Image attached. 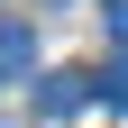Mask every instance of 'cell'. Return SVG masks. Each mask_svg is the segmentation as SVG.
Listing matches in <instances>:
<instances>
[{"label": "cell", "mask_w": 128, "mask_h": 128, "mask_svg": "<svg viewBox=\"0 0 128 128\" xmlns=\"http://www.w3.org/2000/svg\"><path fill=\"white\" fill-rule=\"evenodd\" d=\"M101 101H110V110H128V55H119V64L101 73Z\"/></svg>", "instance_id": "obj_3"}, {"label": "cell", "mask_w": 128, "mask_h": 128, "mask_svg": "<svg viewBox=\"0 0 128 128\" xmlns=\"http://www.w3.org/2000/svg\"><path fill=\"white\" fill-rule=\"evenodd\" d=\"M101 101V73H46L37 82V110L46 119H73V110H92Z\"/></svg>", "instance_id": "obj_1"}, {"label": "cell", "mask_w": 128, "mask_h": 128, "mask_svg": "<svg viewBox=\"0 0 128 128\" xmlns=\"http://www.w3.org/2000/svg\"><path fill=\"white\" fill-rule=\"evenodd\" d=\"M18 73H37V28L0 18V82H18Z\"/></svg>", "instance_id": "obj_2"}, {"label": "cell", "mask_w": 128, "mask_h": 128, "mask_svg": "<svg viewBox=\"0 0 128 128\" xmlns=\"http://www.w3.org/2000/svg\"><path fill=\"white\" fill-rule=\"evenodd\" d=\"M110 37H119V46H128V0H110Z\"/></svg>", "instance_id": "obj_4"}]
</instances>
